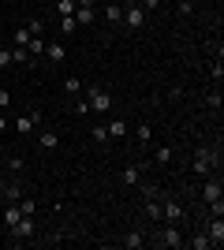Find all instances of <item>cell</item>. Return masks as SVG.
Masks as SVG:
<instances>
[{"mask_svg": "<svg viewBox=\"0 0 224 250\" xmlns=\"http://www.w3.org/2000/svg\"><path fill=\"white\" fill-rule=\"evenodd\" d=\"M19 220H22V209H19V202H8V209H4V224L11 228V224H19Z\"/></svg>", "mask_w": 224, "mask_h": 250, "instance_id": "obj_10", "label": "cell"}, {"mask_svg": "<svg viewBox=\"0 0 224 250\" xmlns=\"http://www.w3.org/2000/svg\"><path fill=\"white\" fill-rule=\"evenodd\" d=\"M139 176H142V168H139V165H127V168H123V176H120V179H123V183H127V187H131V183H139Z\"/></svg>", "mask_w": 224, "mask_h": 250, "instance_id": "obj_13", "label": "cell"}, {"mask_svg": "<svg viewBox=\"0 0 224 250\" xmlns=\"http://www.w3.org/2000/svg\"><path fill=\"white\" fill-rule=\"evenodd\" d=\"M120 22H127L131 30H142V26H146V11H142V4H127Z\"/></svg>", "mask_w": 224, "mask_h": 250, "instance_id": "obj_4", "label": "cell"}, {"mask_svg": "<svg viewBox=\"0 0 224 250\" xmlns=\"http://www.w3.org/2000/svg\"><path fill=\"white\" fill-rule=\"evenodd\" d=\"M8 104H11V94H8V90H0V108H8Z\"/></svg>", "mask_w": 224, "mask_h": 250, "instance_id": "obj_31", "label": "cell"}, {"mask_svg": "<svg viewBox=\"0 0 224 250\" xmlns=\"http://www.w3.org/2000/svg\"><path fill=\"white\" fill-rule=\"evenodd\" d=\"M11 63V49H0V67H8Z\"/></svg>", "mask_w": 224, "mask_h": 250, "instance_id": "obj_29", "label": "cell"}, {"mask_svg": "<svg viewBox=\"0 0 224 250\" xmlns=\"http://www.w3.org/2000/svg\"><path fill=\"white\" fill-rule=\"evenodd\" d=\"M209 71H213V79L221 83V75H224V63H221V60H213V67H209Z\"/></svg>", "mask_w": 224, "mask_h": 250, "instance_id": "obj_28", "label": "cell"}, {"mask_svg": "<svg viewBox=\"0 0 224 250\" xmlns=\"http://www.w3.org/2000/svg\"><path fill=\"white\" fill-rule=\"evenodd\" d=\"M60 30H64V34H75V30H79L75 15H60Z\"/></svg>", "mask_w": 224, "mask_h": 250, "instance_id": "obj_20", "label": "cell"}, {"mask_svg": "<svg viewBox=\"0 0 224 250\" xmlns=\"http://www.w3.org/2000/svg\"><path fill=\"white\" fill-rule=\"evenodd\" d=\"M86 104H90V112H97V116H105V112H112V94L108 90H90V97H86Z\"/></svg>", "mask_w": 224, "mask_h": 250, "instance_id": "obj_1", "label": "cell"}, {"mask_svg": "<svg viewBox=\"0 0 224 250\" xmlns=\"http://www.w3.org/2000/svg\"><path fill=\"white\" fill-rule=\"evenodd\" d=\"M11 63H34V60H30V52L22 49V45H15V49H11Z\"/></svg>", "mask_w": 224, "mask_h": 250, "instance_id": "obj_15", "label": "cell"}, {"mask_svg": "<svg viewBox=\"0 0 224 250\" xmlns=\"http://www.w3.org/2000/svg\"><path fill=\"white\" fill-rule=\"evenodd\" d=\"M26 52H30V60H34V63L45 56V38H41V34H30V42H26Z\"/></svg>", "mask_w": 224, "mask_h": 250, "instance_id": "obj_7", "label": "cell"}, {"mask_svg": "<svg viewBox=\"0 0 224 250\" xmlns=\"http://www.w3.org/2000/svg\"><path fill=\"white\" fill-rule=\"evenodd\" d=\"M11 42L26 49V42H30V30H26V26H22V30H15V34H11Z\"/></svg>", "mask_w": 224, "mask_h": 250, "instance_id": "obj_24", "label": "cell"}, {"mask_svg": "<svg viewBox=\"0 0 224 250\" xmlns=\"http://www.w3.org/2000/svg\"><path fill=\"white\" fill-rule=\"evenodd\" d=\"M157 247L180 250V247H183V231H180V224H164V228L157 231Z\"/></svg>", "mask_w": 224, "mask_h": 250, "instance_id": "obj_2", "label": "cell"}, {"mask_svg": "<svg viewBox=\"0 0 224 250\" xmlns=\"http://www.w3.org/2000/svg\"><path fill=\"white\" fill-rule=\"evenodd\" d=\"M157 165H172V149H157Z\"/></svg>", "mask_w": 224, "mask_h": 250, "instance_id": "obj_27", "label": "cell"}, {"mask_svg": "<svg viewBox=\"0 0 224 250\" xmlns=\"http://www.w3.org/2000/svg\"><path fill=\"white\" fill-rule=\"evenodd\" d=\"M205 235H209V247H221V243H224V220L213 217V224H209V231H205Z\"/></svg>", "mask_w": 224, "mask_h": 250, "instance_id": "obj_8", "label": "cell"}, {"mask_svg": "<svg viewBox=\"0 0 224 250\" xmlns=\"http://www.w3.org/2000/svg\"><path fill=\"white\" fill-rule=\"evenodd\" d=\"M0 26H4V22H0Z\"/></svg>", "mask_w": 224, "mask_h": 250, "instance_id": "obj_34", "label": "cell"}, {"mask_svg": "<svg viewBox=\"0 0 224 250\" xmlns=\"http://www.w3.org/2000/svg\"><path fill=\"white\" fill-rule=\"evenodd\" d=\"M4 131H8V116L0 112V135H4Z\"/></svg>", "mask_w": 224, "mask_h": 250, "instance_id": "obj_32", "label": "cell"}, {"mask_svg": "<svg viewBox=\"0 0 224 250\" xmlns=\"http://www.w3.org/2000/svg\"><path fill=\"white\" fill-rule=\"evenodd\" d=\"M19 209H22V217H34V213H38V202L22 194V198H19Z\"/></svg>", "mask_w": 224, "mask_h": 250, "instance_id": "obj_17", "label": "cell"}, {"mask_svg": "<svg viewBox=\"0 0 224 250\" xmlns=\"http://www.w3.org/2000/svg\"><path fill=\"white\" fill-rule=\"evenodd\" d=\"M221 198H224V187H221V179H209V183L202 187V202H205V206H213V202H221Z\"/></svg>", "mask_w": 224, "mask_h": 250, "instance_id": "obj_6", "label": "cell"}, {"mask_svg": "<svg viewBox=\"0 0 224 250\" xmlns=\"http://www.w3.org/2000/svg\"><path fill=\"white\" fill-rule=\"evenodd\" d=\"M75 8H79L75 0H56V11H60V15H75Z\"/></svg>", "mask_w": 224, "mask_h": 250, "instance_id": "obj_21", "label": "cell"}, {"mask_svg": "<svg viewBox=\"0 0 224 250\" xmlns=\"http://www.w3.org/2000/svg\"><path fill=\"white\" fill-rule=\"evenodd\" d=\"M123 243H127L131 250H139L142 243H146V235H142V231H127V239H123Z\"/></svg>", "mask_w": 224, "mask_h": 250, "instance_id": "obj_19", "label": "cell"}, {"mask_svg": "<svg viewBox=\"0 0 224 250\" xmlns=\"http://www.w3.org/2000/svg\"><path fill=\"white\" fill-rule=\"evenodd\" d=\"M157 4L161 0H142V11H157Z\"/></svg>", "mask_w": 224, "mask_h": 250, "instance_id": "obj_30", "label": "cell"}, {"mask_svg": "<svg viewBox=\"0 0 224 250\" xmlns=\"http://www.w3.org/2000/svg\"><path fill=\"white\" fill-rule=\"evenodd\" d=\"M38 120H41L38 112H26V116H19V120H11V127H15V135H22V138H26V135L34 131V124H38Z\"/></svg>", "mask_w": 224, "mask_h": 250, "instance_id": "obj_5", "label": "cell"}, {"mask_svg": "<svg viewBox=\"0 0 224 250\" xmlns=\"http://www.w3.org/2000/svg\"><path fill=\"white\" fill-rule=\"evenodd\" d=\"M0 157H4V138H0Z\"/></svg>", "mask_w": 224, "mask_h": 250, "instance_id": "obj_33", "label": "cell"}, {"mask_svg": "<svg viewBox=\"0 0 224 250\" xmlns=\"http://www.w3.org/2000/svg\"><path fill=\"white\" fill-rule=\"evenodd\" d=\"M135 138H139V146H149V124H139V131H135Z\"/></svg>", "mask_w": 224, "mask_h": 250, "instance_id": "obj_23", "label": "cell"}, {"mask_svg": "<svg viewBox=\"0 0 224 250\" xmlns=\"http://www.w3.org/2000/svg\"><path fill=\"white\" fill-rule=\"evenodd\" d=\"M191 247H194V250H205V247H209V235H194Z\"/></svg>", "mask_w": 224, "mask_h": 250, "instance_id": "obj_26", "label": "cell"}, {"mask_svg": "<svg viewBox=\"0 0 224 250\" xmlns=\"http://www.w3.org/2000/svg\"><path fill=\"white\" fill-rule=\"evenodd\" d=\"M38 146L41 149H56L60 146V135H56V131H41V135H38Z\"/></svg>", "mask_w": 224, "mask_h": 250, "instance_id": "obj_11", "label": "cell"}, {"mask_svg": "<svg viewBox=\"0 0 224 250\" xmlns=\"http://www.w3.org/2000/svg\"><path fill=\"white\" fill-rule=\"evenodd\" d=\"M0 198H4V202H19L22 198V187L15 183V179H11V183H0Z\"/></svg>", "mask_w": 224, "mask_h": 250, "instance_id": "obj_9", "label": "cell"}, {"mask_svg": "<svg viewBox=\"0 0 224 250\" xmlns=\"http://www.w3.org/2000/svg\"><path fill=\"white\" fill-rule=\"evenodd\" d=\"M94 142H97V146H105V142H108V127H105V124L94 127Z\"/></svg>", "mask_w": 224, "mask_h": 250, "instance_id": "obj_22", "label": "cell"}, {"mask_svg": "<svg viewBox=\"0 0 224 250\" xmlns=\"http://www.w3.org/2000/svg\"><path fill=\"white\" fill-rule=\"evenodd\" d=\"M8 168H11V176H19L22 168H26V161H22V153H11V157H8Z\"/></svg>", "mask_w": 224, "mask_h": 250, "instance_id": "obj_16", "label": "cell"}, {"mask_svg": "<svg viewBox=\"0 0 224 250\" xmlns=\"http://www.w3.org/2000/svg\"><path fill=\"white\" fill-rule=\"evenodd\" d=\"M120 19H123V8H120V4H108V8H105V22H112V26H116Z\"/></svg>", "mask_w": 224, "mask_h": 250, "instance_id": "obj_14", "label": "cell"}, {"mask_svg": "<svg viewBox=\"0 0 224 250\" xmlns=\"http://www.w3.org/2000/svg\"><path fill=\"white\" fill-rule=\"evenodd\" d=\"M161 224H183V206L180 202H161Z\"/></svg>", "mask_w": 224, "mask_h": 250, "instance_id": "obj_3", "label": "cell"}, {"mask_svg": "<svg viewBox=\"0 0 224 250\" xmlns=\"http://www.w3.org/2000/svg\"><path fill=\"white\" fill-rule=\"evenodd\" d=\"M123 135H127V124L112 120V124H108V138H123Z\"/></svg>", "mask_w": 224, "mask_h": 250, "instance_id": "obj_18", "label": "cell"}, {"mask_svg": "<svg viewBox=\"0 0 224 250\" xmlns=\"http://www.w3.org/2000/svg\"><path fill=\"white\" fill-rule=\"evenodd\" d=\"M45 60H49V63H56V60H64V45H60V42H53V45L45 42Z\"/></svg>", "mask_w": 224, "mask_h": 250, "instance_id": "obj_12", "label": "cell"}, {"mask_svg": "<svg viewBox=\"0 0 224 250\" xmlns=\"http://www.w3.org/2000/svg\"><path fill=\"white\" fill-rule=\"evenodd\" d=\"M64 90H67V94H79V90H82V83H79V79H75V75H71V79H67V83H64Z\"/></svg>", "mask_w": 224, "mask_h": 250, "instance_id": "obj_25", "label": "cell"}]
</instances>
